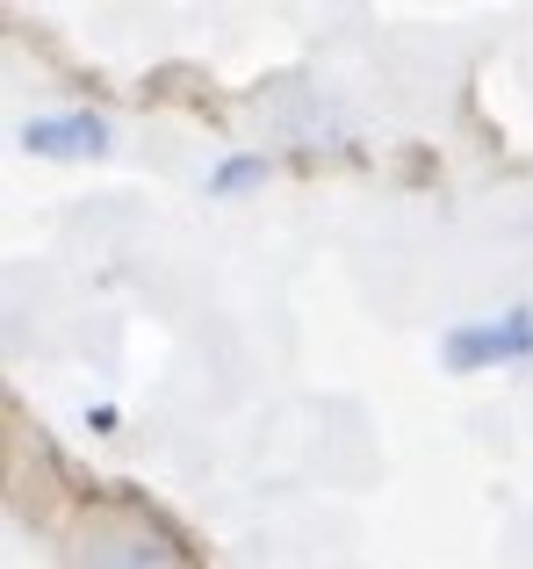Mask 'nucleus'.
I'll use <instances>...</instances> for the list:
<instances>
[{
	"label": "nucleus",
	"mask_w": 533,
	"mask_h": 569,
	"mask_svg": "<svg viewBox=\"0 0 533 569\" xmlns=\"http://www.w3.org/2000/svg\"><path fill=\"white\" fill-rule=\"evenodd\" d=\"M454 376H483L505 361H533V310H497V318H462L440 339Z\"/></svg>",
	"instance_id": "1"
},
{
	"label": "nucleus",
	"mask_w": 533,
	"mask_h": 569,
	"mask_svg": "<svg viewBox=\"0 0 533 569\" xmlns=\"http://www.w3.org/2000/svg\"><path fill=\"white\" fill-rule=\"evenodd\" d=\"M22 144L37 159H87V152H101V144H109V123H101V116H87V109L29 116V123H22Z\"/></svg>",
	"instance_id": "2"
},
{
	"label": "nucleus",
	"mask_w": 533,
	"mask_h": 569,
	"mask_svg": "<svg viewBox=\"0 0 533 569\" xmlns=\"http://www.w3.org/2000/svg\"><path fill=\"white\" fill-rule=\"evenodd\" d=\"M80 569H181L159 541H101Z\"/></svg>",
	"instance_id": "3"
},
{
	"label": "nucleus",
	"mask_w": 533,
	"mask_h": 569,
	"mask_svg": "<svg viewBox=\"0 0 533 569\" xmlns=\"http://www.w3.org/2000/svg\"><path fill=\"white\" fill-rule=\"evenodd\" d=\"M253 181H266V167L260 159H224V167H217V194H231V188H253Z\"/></svg>",
	"instance_id": "4"
}]
</instances>
